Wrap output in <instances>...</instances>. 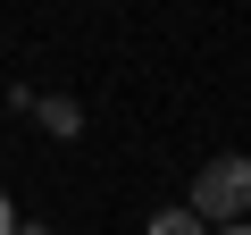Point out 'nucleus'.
<instances>
[{"label":"nucleus","mask_w":251,"mask_h":235,"mask_svg":"<svg viewBox=\"0 0 251 235\" xmlns=\"http://www.w3.org/2000/svg\"><path fill=\"white\" fill-rule=\"evenodd\" d=\"M218 235H251V227H218Z\"/></svg>","instance_id":"obj_6"},{"label":"nucleus","mask_w":251,"mask_h":235,"mask_svg":"<svg viewBox=\"0 0 251 235\" xmlns=\"http://www.w3.org/2000/svg\"><path fill=\"white\" fill-rule=\"evenodd\" d=\"M151 235H209V227H201V218L176 202V210H159V218H151Z\"/></svg>","instance_id":"obj_3"},{"label":"nucleus","mask_w":251,"mask_h":235,"mask_svg":"<svg viewBox=\"0 0 251 235\" xmlns=\"http://www.w3.org/2000/svg\"><path fill=\"white\" fill-rule=\"evenodd\" d=\"M184 210H193L209 235H218V227H243V210H251V160H243V151H218V160L193 176Z\"/></svg>","instance_id":"obj_1"},{"label":"nucleus","mask_w":251,"mask_h":235,"mask_svg":"<svg viewBox=\"0 0 251 235\" xmlns=\"http://www.w3.org/2000/svg\"><path fill=\"white\" fill-rule=\"evenodd\" d=\"M17 235H50V227H17Z\"/></svg>","instance_id":"obj_5"},{"label":"nucleus","mask_w":251,"mask_h":235,"mask_svg":"<svg viewBox=\"0 0 251 235\" xmlns=\"http://www.w3.org/2000/svg\"><path fill=\"white\" fill-rule=\"evenodd\" d=\"M0 235H17V202L9 193H0Z\"/></svg>","instance_id":"obj_4"},{"label":"nucleus","mask_w":251,"mask_h":235,"mask_svg":"<svg viewBox=\"0 0 251 235\" xmlns=\"http://www.w3.org/2000/svg\"><path fill=\"white\" fill-rule=\"evenodd\" d=\"M34 109H42V126H50V135H75V126H84V109H75L67 92H50V101H34Z\"/></svg>","instance_id":"obj_2"}]
</instances>
